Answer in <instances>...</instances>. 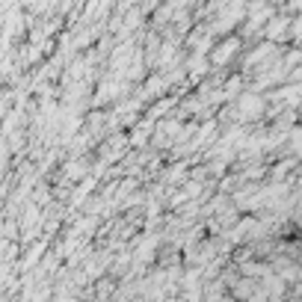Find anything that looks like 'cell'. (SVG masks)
Returning <instances> with one entry per match:
<instances>
[{"label": "cell", "mask_w": 302, "mask_h": 302, "mask_svg": "<svg viewBox=\"0 0 302 302\" xmlns=\"http://www.w3.org/2000/svg\"><path fill=\"white\" fill-rule=\"evenodd\" d=\"M264 107H267L264 95H258V92H243V95H237L234 113H237L240 119H258V116L264 113Z\"/></svg>", "instance_id": "1"}, {"label": "cell", "mask_w": 302, "mask_h": 302, "mask_svg": "<svg viewBox=\"0 0 302 302\" xmlns=\"http://www.w3.org/2000/svg\"><path fill=\"white\" fill-rule=\"evenodd\" d=\"M237 51H240V39H237V36H234V39H225V42L216 45V51H210V62H213V65H225Z\"/></svg>", "instance_id": "2"}, {"label": "cell", "mask_w": 302, "mask_h": 302, "mask_svg": "<svg viewBox=\"0 0 302 302\" xmlns=\"http://www.w3.org/2000/svg\"><path fill=\"white\" fill-rule=\"evenodd\" d=\"M3 110H6V101H0V116H3Z\"/></svg>", "instance_id": "4"}, {"label": "cell", "mask_w": 302, "mask_h": 302, "mask_svg": "<svg viewBox=\"0 0 302 302\" xmlns=\"http://www.w3.org/2000/svg\"><path fill=\"white\" fill-rule=\"evenodd\" d=\"M190 71L199 77V74H204L207 71V60L204 57H190Z\"/></svg>", "instance_id": "3"}]
</instances>
